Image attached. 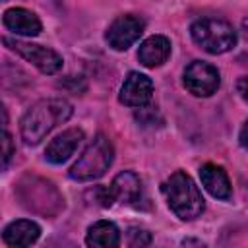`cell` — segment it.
<instances>
[{
  "label": "cell",
  "instance_id": "obj_11",
  "mask_svg": "<svg viewBox=\"0 0 248 248\" xmlns=\"http://www.w3.org/2000/svg\"><path fill=\"white\" fill-rule=\"evenodd\" d=\"M41 236V227L29 219H17L6 225L2 231V238L10 248H29Z\"/></svg>",
  "mask_w": 248,
  "mask_h": 248
},
{
  "label": "cell",
  "instance_id": "obj_6",
  "mask_svg": "<svg viewBox=\"0 0 248 248\" xmlns=\"http://www.w3.org/2000/svg\"><path fill=\"white\" fill-rule=\"evenodd\" d=\"M4 45H8L12 50H16L19 56H23L27 62H31L43 74H56L62 68V56L52 48L25 43L19 39H10V37H4Z\"/></svg>",
  "mask_w": 248,
  "mask_h": 248
},
{
  "label": "cell",
  "instance_id": "obj_14",
  "mask_svg": "<svg viewBox=\"0 0 248 248\" xmlns=\"http://www.w3.org/2000/svg\"><path fill=\"white\" fill-rule=\"evenodd\" d=\"M170 56V41L165 35H151L147 37L138 50V60L145 68H157L167 62Z\"/></svg>",
  "mask_w": 248,
  "mask_h": 248
},
{
  "label": "cell",
  "instance_id": "obj_5",
  "mask_svg": "<svg viewBox=\"0 0 248 248\" xmlns=\"http://www.w3.org/2000/svg\"><path fill=\"white\" fill-rule=\"evenodd\" d=\"M190 35L198 46L209 54H223L236 45L234 27L219 17H202L196 19L190 27Z\"/></svg>",
  "mask_w": 248,
  "mask_h": 248
},
{
  "label": "cell",
  "instance_id": "obj_21",
  "mask_svg": "<svg viewBox=\"0 0 248 248\" xmlns=\"http://www.w3.org/2000/svg\"><path fill=\"white\" fill-rule=\"evenodd\" d=\"M244 83H246V78H242L240 83H238V89H240V95H242V97H246V93H244Z\"/></svg>",
  "mask_w": 248,
  "mask_h": 248
},
{
  "label": "cell",
  "instance_id": "obj_1",
  "mask_svg": "<svg viewBox=\"0 0 248 248\" xmlns=\"http://www.w3.org/2000/svg\"><path fill=\"white\" fill-rule=\"evenodd\" d=\"M72 116V105L66 99L52 97L37 101L21 118L19 130L21 138L27 145H37L45 136L56 128L58 124L66 122Z\"/></svg>",
  "mask_w": 248,
  "mask_h": 248
},
{
  "label": "cell",
  "instance_id": "obj_10",
  "mask_svg": "<svg viewBox=\"0 0 248 248\" xmlns=\"http://www.w3.org/2000/svg\"><path fill=\"white\" fill-rule=\"evenodd\" d=\"M81 140H83V130H79V128H70V130L62 132L48 143V147L45 151L46 161L52 165H62L64 161H68L74 155V151L78 149Z\"/></svg>",
  "mask_w": 248,
  "mask_h": 248
},
{
  "label": "cell",
  "instance_id": "obj_2",
  "mask_svg": "<svg viewBox=\"0 0 248 248\" xmlns=\"http://www.w3.org/2000/svg\"><path fill=\"white\" fill-rule=\"evenodd\" d=\"M161 192H163L169 207L176 213V217H180L184 221H192V219L200 217L205 207L200 188L184 170L172 172L163 182Z\"/></svg>",
  "mask_w": 248,
  "mask_h": 248
},
{
  "label": "cell",
  "instance_id": "obj_17",
  "mask_svg": "<svg viewBox=\"0 0 248 248\" xmlns=\"http://www.w3.org/2000/svg\"><path fill=\"white\" fill-rule=\"evenodd\" d=\"M126 238H128V246L130 248H147L151 244V232L145 231V229H140V227L128 229Z\"/></svg>",
  "mask_w": 248,
  "mask_h": 248
},
{
  "label": "cell",
  "instance_id": "obj_20",
  "mask_svg": "<svg viewBox=\"0 0 248 248\" xmlns=\"http://www.w3.org/2000/svg\"><path fill=\"white\" fill-rule=\"evenodd\" d=\"M6 122H8V112H6L4 105L0 103V124H6Z\"/></svg>",
  "mask_w": 248,
  "mask_h": 248
},
{
  "label": "cell",
  "instance_id": "obj_19",
  "mask_svg": "<svg viewBox=\"0 0 248 248\" xmlns=\"http://www.w3.org/2000/svg\"><path fill=\"white\" fill-rule=\"evenodd\" d=\"M85 198H87V200L93 198V202H95L97 205H101V207H110V205H112L110 190L105 188V186H95L93 190H89V192L85 194Z\"/></svg>",
  "mask_w": 248,
  "mask_h": 248
},
{
  "label": "cell",
  "instance_id": "obj_15",
  "mask_svg": "<svg viewBox=\"0 0 248 248\" xmlns=\"http://www.w3.org/2000/svg\"><path fill=\"white\" fill-rule=\"evenodd\" d=\"M112 202H120V203H134L140 200L141 196V180L136 172L132 170H124L120 174L114 176L112 184L108 186Z\"/></svg>",
  "mask_w": 248,
  "mask_h": 248
},
{
  "label": "cell",
  "instance_id": "obj_22",
  "mask_svg": "<svg viewBox=\"0 0 248 248\" xmlns=\"http://www.w3.org/2000/svg\"><path fill=\"white\" fill-rule=\"evenodd\" d=\"M240 143L246 145V140H244V126H242V132H240Z\"/></svg>",
  "mask_w": 248,
  "mask_h": 248
},
{
  "label": "cell",
  "instance_id": "obj_7",
  "mask_svg": "<svg viewBox=\"0 0 248 248\" xmlns=\"http://www.w3.org/2000/svg\"><path fill=\"white\" fill-rule=\"evenodd\" d=\"M219 70L203 60H194L184 70V85L196 97H209L219 89Z\"/></svg>",
  "mask_w": 248,
  "mask_h": 248
},
{
  "label": "cell",
  "instance_id": "obj_12",
  "mask_svg": "<svg viewBox=\"0 0 248 248\" xmlns=\"http://www.w3.org/2000/svg\"><path fill=\"white\" fill-rule=\"evenodd\" d=\"M2 21L4 25L14 31L16 35H25V37H35L41 33L43 25H41V19L27 8H8L2 16Z\"/></svg>",
  "mask_w": 248,
  "mask_h": 248
},
{
  "label": "cell",
  "instance_id": "obj_18",
  "mask_svg": "<svg viewBox=\"0 0 248 248\" xmlns=\"http://www.w3.org/2000/svg\"><path fill=\"white\" fill-rule=\"evenodd\" d=\"M14 155V140L6 130H0V170L8 167Z\"/></svg>",
  "mask_w": 248,
  "mask_h": 248
},
{
  "label": "cell",
  "instance_id": "obj_9",
  "mask_svg": "<svg viewBox=\"0 0 248 248\" xmlns=\"http://www.w3.org/2000/svg\"><path fill=\"white\" fill-rule=\"evenodd\" d=\"M153 95V81L140 72H130L120 87V103L126 107H145Z\"/></svg>",
  "mask_w": 248,
  "mask_h": 248
},
{
  "label": "cell",
  "instance_id": "obj_16",
  "mask_svg": "<svg viewBox=\"0 0 248 248\" xmlns=\"http://www.w3.org/2000/svg\"><path fill=\"white\" fill-rule=\"evenodd\" d=\"M85 244H87V248H118L120 231L112 221L101 219L87 229Z\"/></svg>",
  "mask_w": 248,
  "mask_h": 248
},
{
  "label": "cell",
  "instance_id": "obj_4",
  "mask_svg": "<svg viewBox=\"0 0 248 248\" xmlns=\"http://www.w3.org/2000/svg\"><path fill=\"white\" fill-rule=\"evenodd\" d=\"M112 159H114V149L110 140L103 134H97L95 140L85 147L81 157L72 165L68 174L78 182L95 180L108 170V167L112 165Z\"/></svg>",
  "mask_w": 248,
  "mask_h": 248
},
{
  "label": "cell",
  "instance_id": "obj_3",
  "mask_svg": "<svg viewBox=\"0 0 248 248\" xmlns=\"http://www.w3.org/2000/svg\"><path fill=\"white\" fill-rule=\"evenodd\" d=\"M17 198L21 200L23 207L46 217L56 215L64 207V200L56 186L50 180L33 174H25L17 182Z\"/></svg>",
  "mask_w": 248,
  "mask_h": 248
},
{
  "label": "cell",
  "instance_id": "obj_13",
  "mask_svg": "<svg viewBox=\"0 0 248 248\" xmlns=\"http://www.w3.org/2000/svg\"><path fill=\"white\" fill-rule=\"evenodd\" d=\"M200 178L203 188L217 200H231L232 196V188H231V180L225 172L223 167L213 165V163H205L200 167Z\"/></svg>",
  "mask_w": 248,
  "mask_h": 248
},
{
  "label": "cell",
  "instance_id": "obj_8",
  "mask_svg": "<svg viewBox=\"0 0 248 248\" xmlns=\"http://www.w3.org/2000/svg\"><path fill=\"white\" fill-rule=\"evenodd\" d=\"M143 27H145V23L141 17L120 16L108 25L105 39H107L108 46H112L114 50H126L140 39V35L143 33Z\"/></svg>",
  "mask_w": 248,
  "mask_h": 248
}]
</instances>
